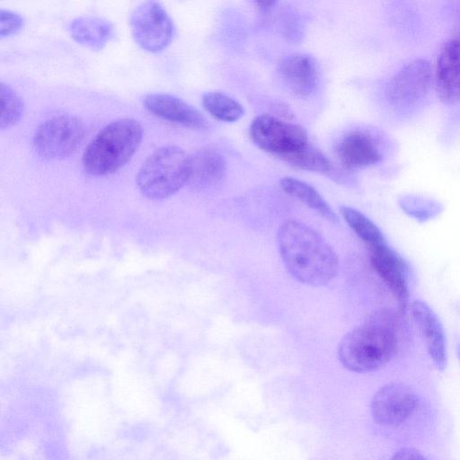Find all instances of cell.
Listing matches in <instances>:
<instances>
[{
    "mask_svg": "<svg viewBox=\"0 0 460 460\" xmlns=\"http://www.w3.org/2000/svg\"><path fill=\"white\" fill-rule=\"evenodd\" d=\"M278 243L288 272L298 281L314 287L331 282L339 270L338 257L315 230L296 220H287L279 228Z\"/></svg>",
    "mask_w": 460,
    "mask_h": 460,
    "instance_id": "cell-1",
    "label": "cell"
},
{
    "mask_svg": "<svg viewBox=\"0 0 460 460\" xmlns=\"http://www.w3.org/2000/svg\"><path fill=\"white\" fill-rule=\"evenodd\" d=\"M401 322L390 310H379L348 332L338 347V358L347 369L365 373L387 364L400 346Z\"/></svg>",
    "mask_w": 460,
    "mask_h": 460,
    "instance_id": "cell-2",
    "label": "cell"
},
{
    "mask_svg": "<svg viewBox=\"0 0 460 460\" xmlns=\"http://www.w3.org/2000/svg\"><path fill=\"white\" fill-rule=\"evenodd\" d=\"M143 128L133 119H120L105 126L88 144L83 155L85 171L110 175L123 167L140 145Z\"/></svg>",
    "mask_w": 460,
    "mask_h": 460,
    "instance_id": "cell-3",
    "label": "cell"
},
{
    "mask_svg": "<svg viewBox=\"0 0 460 460\" xmlns=\"http://www.w3.org/2000/svg\"><path fill=\"white\" fill-rule=\"evenodd\" d=\"M190 156L179 146H165L152 153L137 174L141 193L150 199L172 196L188 182Z\"/></svg>",
    "mask_w": 460,
    "mask_h": 460,
    "instance_id": "cell-4",
    "label": "cell"
},
{
    "mask_svg": "<svg viewBox=\"0 0 460 460\" xmlns=\"http://www.w3.org/2000/svg\"><path fill=\"white\" fill-rule=\"evenodd\" d=\"M434 84V73L425 58H415L402 66L388 81L385 98L396 111L416 110L429 97Z\"/></svg>",
    "mask_w": 460,
    "mask_h": 460,
    "instance_id": "cell-5",
    "label": "cell"
},
{
    "mask_svg": "<svg viewBox=\"0 0 460 460\" xmlns=\"http://www.w3.org/2000/svg\"><path fill=\"white\" fill-rule=\"evenodd\" d=\"M85 128L81 119L69 115L53 117L35 131L33 146L47 160L63 159L73 154L82 143Z\"/></svg>",
    "mask_w": 460,
    "mask_h": 460,
    "instance_id": "cell-6",
    "label": "cell"
},
{
    "mask_svg": "<svg viewBox=\"0 0 460 460\" xmlns=\"http://www.w3.org/2000/svg\"><path fill=\"white\" fill-rule=\"evenodd\" d=\"M250 136L258 147L280 159L309 143L304 128L269 114L253 119Z\"/></svg>",
    "mask_w": 460,
    "mask_h": 460,
    "instance_id": "cell-7",
    "label": "cell"
},
{
    "mask_svg": "<svg viewBox=\"0 0 460 460\" xmlns=\"http://www.w3.org/2000/svg\"><path fill=\"white\" fill-rule=\"evenodd\" d=\"M130 26L135 41L151 53L166 49L174 34L172 19L156 0H146L137 7L131 14Z\"/></svg>",
    "mask_w": 460,
    "mask_h": 460,
    "instance_id": "cell-8",
    "label": "cell"
},
{
    "mask_svg": "<svg viewBox=\"0 0 460 460\" xmlns=\"http://www.w3.org/2000/svg\"><path fill=\"white\" fill-rule=\"evenodd\" d=\"M419 402V397L411 386L401 382H392L379 388L373 395L371 415L378 425L398 427L414 414Z\"/></svg>",
    "mask_w": 460,
    "mask_h": 460,
    "instance_id": "cell-9",
    "label": "cell"
},
{
    "mask_svg": "<svg viewBox=\"0 0 460 460\" xmlns=\"http://www.w3.org/2000/svg\"><path fill=\"white\" fill-rule=\"evenodd\" d=\"M337 155L348 169H361L380 163L385 156L384 144L373 132L358 128L342 136L336 147Z\"/></svg>",
    "mask_w": 460,
    "mask_h": 460,
    "instance_id": "cell-10",
    "label": "cell"
},
{
    "mask_svg": "<svg viewBox=\"0 0 460 460\" xmlns=\"http://www.w3.org/2000/svg\"><path fill=\"white\" fill-rule=\"evenodd\" d=\"M372 268L397 299L400 306L408 304V265L387 243L368 247Z\"/></svg>",
    "mask_w": 460,
    "mask_h": 460,
    "instance_id": "cell-11",
    "label": "cell"
},
{
    "mask_svg": "<svg viewBox=\"0 0 460 460\" xmlns=\"http://www.w3.org/2000/svg\"><path fill=\"white\" fill-rule=\"evenodd\" d=\"M434 85L444 104L460 102V36H453L440 48L434 70Z\"/></svg>",
    "mask_w": 460,
    "mask_h": 460,
    "instance_id": "cell-12",
    "label": "cell"
},
{
    "mask_svg": "<svg viewBox=\"0 0 460 460\" xmlns=\"http://www.w3.org/2000/svg\"><path fill=\"white\" fill-rule=\"evenodd\" d=\"M277 70L284 85L296 96H310L318 88L319 65L311 55L304 53L288 55L280 60Z\"/></svg>",
    "mask_w": 460,
    "mask_h": 460,
    "instance_id": "cell-13",
    "label": "cell"
},
{
    "mask_svg": "<svg viewBox=\"0 0 460 460\" xmlns=\"http://www.w3.org/2000/svg\"><path fill=\"white\" fill-rule=\"evenodd\" d=\"M411 311L431 361L437 369L444 370L447 366L446 336L438 316L421 300L412 302Z\"/></svg>",
    "mask_w": 460,
    "mask_h": 460,
    "instance_id": "cell-14",
    "label": "cell"
},
{
    "mask_svg": "<svg viewBox=\"0 0 460 460\" xmlns=\"http://www.w3.org/2000/svg\"><path fill=\"white\" fill-rule=\"evenodd\" d=\"M145 107L155 116L193 129H204L205 117L184 101L167 93H150L145 97Z\"/></svg>",
    "mask_w": 460,
    "mask_h": 460,
    "instance_id": "cell-15",
    "label": "cell"
},
{
    "mask_svg": "<svg viewBox=\"0 0 460 460\" xmlns=\"http://www.w3.org/2000/svg\"><path fill=\"white\" fill-rule=\"evenodd\" d=\"M226 172L223 155L213 148H202L190 156L188 182L191 188L204 190L220 182Z\"/></svg>",
    "mask_w": 460,
    "mask_h": 460,
    "instance_id": "cell-16",
    "label": "cell"
},
{
    "mask_svg": "<svg viewBox=\"0 0 460 460\" xmlns=\"http://www.w3.org/2000/svg\"><path fill=\"white\" fill-rule=\"evenodd\" d=\"M68 31L77 43L91 49L99 50L112 38L113 26L102 18L83 16L70 22Z\"/></svg>",
    "mask_w": 460,
    "mask_h": 460,
    "instance_id": "cell-17",
    "label": "cell"
},
{
    "mask_svg": "<svg viewBox=\"0 0 460 460\" xmlns=\"http://www.w3.org/2000/svg\"><path fill=\"white\" fill-rule=\"evenodd\" d=\"M283 191L315 210L332 224H339V217L321 194L310 184L292 177H283L279 181Z\"/></svg>",
    "mask_w": 460,
    "mask_h": 460,
    "instance_id": "cell-18",
    "label": "cell"
},
{
    "mask_svg": "<svg viewBox=\"0 0 460 460\" xmlns=\"http://www.w3.org/2000/svg\"><path fill=\"white\" fill-rule=\"evenodd\" d=\"M341 212L346 223L368 247L386 243L381 230L363 213L347 206L341 207Z\"/></svg>",
    "mask_w": 460,
    "mask_h": 460,
    "instance_id": "cell-19",
    "label": "cell"
},
{
    "mask_svg": "<svg viewBox=\"0 0 460 460\" xmlns=\"http://www.w3.org/2000/svg\"><path fill=\"white\" fill-rule=\"evenodd\" d=\"M204 108L216 119L225 122H234L244 114L241 103L221 92H208L202 97Z\"/></svg>",
    "mask_w": 460,
    "mask_h": 460,
    "instance_id": "cell-20",
    "label": "cell"
},
{
    "mask_svg": "<svg viewBox=\"0 0 460 460\" xmlns=\"http://www.w3.org/2000/svg\"><path fill=\"white\" fill-rule=\"evenodd\" d=\"M281 160L294 167L323 174H329L332 169L328 158L310 143Z\"/></svg>",
    "mask_w": 460,
    "mask_h": 460,
    "instance_id": "cell-21",
    "label": "cell"
},
{
    "mask_svg": "<svg viewBox=\"0 0 460 460\" xmlns=\"http://www.w3.org/2000/svg\"><path fill=\"white\" fill-rule=\"evenodd\" d=\"M399 206L405 214L420 222L430 220L443 210L438 201L417 195L401 197Z\"/></svg>",
    "mask_w": 460,
    "mask_h": 460,
    "instance_id": "cell-22",
    "label": "cell"
},
{
    "mask_svg": "<svg viewBox=\"0 0 460 460\" xmlns=\"http://www.w3.org/2000/svg\"><path fill=\"white\" fill-rule=\"evenodd\" d=\"M0 128L4 130L18 123L22 117L24 104L18 93L3 82L0 84Z\"/></svg>",
    "mask_w": 460,
    "mask_h": 460,
    "instance_id": "cell-23",
    "label": "cell"
},
{
    "mask_svg": "<svg viewBox=\"0 0 460 460\" xmlns=\"http://www.w3.org/2000/svg\"><path fill=\"white\" fill-rule=\"evenodd\" d=\"M24 24L23 18L17 13L0 10V36L7 37L18 32Z\"/></svg>",
    "mask_w": 460,
    "mask_h": 460,
    "instance_id": "cell-24",
    "label": "cell"
},
{
    "mask_svg": "<svg viewBox=\"0 0 460 460\" xmlns=\"http://www.w3.org/2000/svg\"><path fill=\"white\" fill-rule=\"evenodd\" d=\"M444 9L447 20L456 31V35L460 36V0H446Z\"/></svg>",
    "mask_w": 460,
    "mask_h": 460,
    "instance_id": "cell-25",
    "label": "cell"
},
{
    "mask_svg": "<svg viewBox=\"0 0 460 460\" xmlns=\"http://www.w3.org/2000/svg\"><path fill=\"white\" fill-rule=\"evenodd\" d=\"M392 459H404V460H419L426 459V456L418 449L414 447H402L394 452Z\"/></svg>",
    "mask_w": 460,
    "mask_h": 460,
    "instance_id": "cell-26",
    "label": "cell"
},
{
    "mask_svg": "<svg viewBox=\"0 0 460 460\" xmlns=\"http://www.w3.org/2000/svg\"><path fill=\"white\" fill-rule=\"evenodd\" d=\"M278 0H256L258 4L263 8H269L273 6Z\"/></svg>",
    "mask_w": 460,
    "mask_h": 460,
    "instance_id": "cell-27",
    "label": "cell"
},
{
    "mask_svg": "<svg viewBox=\"0 0 460 460\" xmlns=\"http://www.w3.org/2000/svg\"><path fill=\"white\" fill-rule=\"evenodd\" d=\"M456 354H457V358L460 361V343H458L456 346Z\"/></svg>",
    "mask_w": 460,
    "mask_h": 460,
    "instance_id": "cell-28",
    "label": "cell"
}]
</instances>
